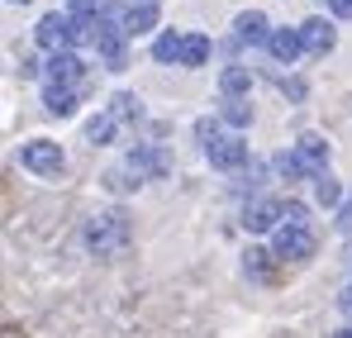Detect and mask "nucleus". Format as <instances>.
I'll return each instance as SVG.
<instances>
[{
    "label": "nucleus",
    "instance_id": "18",
    "mask_svg": "<svg viewBox=\"0 0 352 338\" xmlns=\"http://www.w3.org/2000/svg\"><path fill=\"white\" fill-rule=\"evenodd\" d=\"M205 62H210V39H205V34H186L181 67H205Z\"/></svg>",
    "mask_w": 352,
    "mask_h": 338
},
{
    "label": "nucleus",
    "instance_id": "32",
    "mask_svg": "<svg viewBox=\"0 0 352 338\" xmlns=\"http://www.w3.org/2000/svg\"><path fill=\"white\" fill-rule=\"evenodd\" d=\"M133 5H157V0H133Z\"/></svg>",
    "mask_w": 352,
    "mask_h": 338
},
{
    "label": "nucleus",
    "instance_id": "10",
    "mask_svg": "<svg viewBox=\"0 0 352 338\" xmlns=\"http://www.w3.org/2000/svg\"><path fill=\"white\" fill-rule=\"evenodd\" d=\"M234 39L238 43H272L267 14H262V10H243V14L234 19Z\"/></svg>",
    "mask_w": 352,
    "mask_h": 338
},
{
    "label": "nucleus",
    "instance_id": "17",
    "mask_svg": "<svg viewBox=\"0 0 352 338\" xmlns=\"http://www.w3.org/2000/svg\"><path fill=\"white\" fill-rule=\"evenodd\" d=\"M272 257H276V253H267V248H248V253H243V272L257 277V282H267V277H272Z\"/></svg>",
    "mask_w": 352,
    "mask_h": 338
},
{
    "label": "nucleus",
    "instance_id": "19",
    "mask_svg": "<svg viewBox=\"0 0 352 338\" xmlns=\"http://www.w3.org/2000/svg\"><path fill=\"white\" fill-rule=\"evenodd\" d=\"M115 114H96V119H91V124H86V138H91V143H110V138H115Z\"/></svg>",
    "mask_w": 352,
    "mask_h": 338
},
{
    "label": "nucleus",
    "instance_id": "7",
    "mask_svg": "<svg viewBox=\"0 0 352 338\" xmlns=\"http://www.w3.org/2000/svg\"><path fill=\"white\" fill-rule=\"evenodd\" d=\"M295 162H300L305 176H314V181H319L324 167H329V143H324V138H314V134H309V138H300V143H295Z\"/></svg>",
    "mask_w": 352,
    "mask_h": 338
},
{
    "label": "nucleus",
    "instance_id": "3",
    "mask_svg": "<svg viewBox=\"0 0 352 338\" xmlns=\"http://www.w3.org/2000/svg\"><path fill=\"white\" fill-rule=\"evenodd\" d=\"M72 29H76V19L53 10V14H43V19H38L34 39H38V48H48V53H72Z\"/></svg>",
    "mask_w": 352,
    "mask_h": 338
},
{
    "label": "nucleus",
    "instance_id": "26",
    "mask_svg": "<svg viewBox=\"0 0 352 338\" xmlns=\"http://www.w3.org/2000/svg\"><path fill=\"white\" fill-rule=\"evenodd\" d=\"M14 76H19V81H34V76H38L34 57H19V62H14Z\"/></svg>",
    "mask_w": 352,
    "mask_h": 338
},
{
    "label": "nucleus",
    "instance_id": "4",
    "mask_svg": "<svg viewBox=\"0 0 352 338\" xmlns=\"http://www.w3.org/2000/svg\"><path fill=\"white\" fill-rule=\"evenodd\" d=\"M124 167L138 171V181H148V176H167V171H172V153H167L162 143H138V148L124 158Z\"/></svg>",
    "mask_w": 352,
    "mask_h": 338
},
{
    "label": "nucleus",
    "instance_id": "2",
    "mask_svg": "<svg viewBox=\"0 0 352 338\" xmlns=\"http://www.w3.org/2000/svg\"><path fill=\"white\" fill-rule=\"evenodd\" d=\"M19 162L29 171H38V176H62V167H67V158H62V148L53 138H29L24 153H19Z\"/></svg>",
    "mask_w": 352,
    "mask_h": 338
},
{
    "label": "nucleus",
    "instance_id": "5",
    "mask_svg": "<svg viewBox=\"0 0 352 338\" xmlns=\"http://www.w3.org/2000/svg\"><path fill=\"white\" fill-rule=\"evenodd\" d=\"M272 253L286 257V262H309L314 257V233L309 229H295V224H281L276 238H272Z\"/></svg>",
    "mask_w": 352,
    "mask_h": 338
},
{
    "label": "nucleus",
    "instance_id": "12",
    "mask_svg": "<svg viewBox=\"0 0 352 338\" xmlns=\"http://www.w3.org/2000/svg\"><path fill=\"white\" fill-rule=\"evenodd\" d=\"M267 48H272L276 62H286V67H291L295 57L305 53V39H300V29H272V43H267Z\"/></svg>",
    "mask_w": 352,
    "mask_h": 338
},
{
    "label": "nucleus",
    "instance_id": "22",
    "mask_svg": "<svg viewBox=\"0 0 352 338\" xmlns=\"http://www.w3.org/2000/svg\"><path fill=\"white\" fill-rule=\"evenodd\" d=\"M219 119H224V124H234V129H248V119H252V110H248V101H224V110H219Z\"/></svg>",
    "mask_w": 352,
    "mask_h": 338
},
{
    "label": "nucleus",
    "instance_id": "23",
    "mask_svg": "<svg viewBox=\"0 0 352 338\" xmlns=\"http://www.w3.org/2000/svg\"><path fill=\"white\" fill-rule=\"evenodd\" d=\"M105 186H110V191H133V186H143V181H138V171L115 167V171H105Z\"/></svg>",
    "mask_w": 352,
    "mask_h": 338
},
{
    "label": "nucleus",
    "instance_id": "11",
    "mask_svg": "<svg viewBox=\"0 0 352 338\" xmlns=\"http://www.w3.org/2000/svg\"><path fill=\"white\" fill-rule=\"evenodd\" d=\"M243 224L252 229V233H267V229H281V205H276V200H252V205L243 210Z\"/></svg>",
    "mask_w": 352,
    "mask_h": 338
},
{
    "label": "nucleus",
    "instance_id": "16",
    "mask_svg": "<svg viewBox=\"0 0 352 338\" xmlns=\"http://www.w3.org/2000/svg\"><path fill=\"white\" fill-rule=\"evenodd\" d=\"M43 110L67 119V114L76 110V91H72V86H48V91H43Z\"/></svg>",
    "mask_w": 352,
    "mask_h": 338
},
{
    "label": "nucleus",
    "instance_id": "30",
    "mask_svg": "<svg viewBox=\"0 0 352 338\" xmlns=\"http://www.w3.org/2000/svg\"><path fill=\"white\" fill-rule=\"evenodd\" d=\"M5 338H24V329L19 324H5Z\"/></svg>",
    "mask_w": 352,
    "mask_h": 338
},
{
    "label": "nucleus",
    "instance_id": "8",
    "mask_svg": "<svg viewBox=\"0 0 352 338\" xmlns=\"http://www.w3.org/2000/svg\"><path fill=\"white\" fill-rule=\"evenodd\" d=\"M300 39H305V53H314V57L333 53V43H338V34H333L329 19H305L300 24Z\"/></svg>",
    "mask_w": 352,
    "mask_h": 338
},
{
    "label": "nucleus",
    "instance_id": "29",
    "mask_svg": "<svg viewBox=\"0 0 352 338\" xmlns=\"http://www.w3.org/2000/svg\"><path fill=\"white\" fill-rule=\"evenodd\" d=\"M329 5H333V14H338V19H352V0H329Z\"/></svg>",
    "mask_w": 352,
    "mask_h": 338
},
{
    "label": "nucleus",
    "instance_id": "24",
    "mask_svg": "<svg viewBox=\"0 0 352 338\" xmlns=\"http://www.w3.org/2000/svg\"><path fill=\"white\" fill-rule=\"evenodd\" d=\"M281 220L295 224V229H309V224H305V220H309V210H305L300 200H286V205H281Z\"/></svg>",
    "mask_w": 352,
    "mask_h": 338
},
{
    "label": "nucleus",
    "instance_id": "14",
    "mask_svg": "<svg viewBox=\"0 0 352 338\" xmlns=\"http://www.w3.org/2000/svg\"><path fill=\"white\" fill-rule=\"evenodd\" d=\"M219 91H224V101H243V96L252 91V72H248V67H224Z\"/></svg>",
    "mask_w": 352,
    "mask_h": 338
},
{
    "label": "nucleus",
    "instance_id": "33",
    "mask_svg": "<svg viewBox=\"0 0 352 338\" xmlns=\"http://www.w3.org/2000/svg\"><path fill=\"white\" fill-rule=\"evenodd\" d=\"M10 5H29V0H10Z\"/></svg>",
    "mask_w": 352,
    "mask_h": 338
},
{
    "label": "nucleus",
    "instance_id": "6",
    "mask_svg": "<svg viewBox=\"0 0 352 338\" xmlns=\"http://www.w3.org/2000/svg\"><path fill=\"white\" fill-rule=\"evenodd\" d=\"M205 158H210V167H219V171H234L248 162V143L238 138V134H229V138H219V143H210L205 148Z\"/></svg>",
    "mask_w": 352,
    "mask_h": 338
},
{
    "label": "nucleus",
    "instance_id": "15",
    "mask_svg": "<svg viewBox=\"0 0 352 338\" xmlns=\"http://www.w3.org/2000/svg\"><path fill=\"white\" fill-rule=\"evenodd\" d=\"M181 53H186V34L162 29V34L153 39V57H157V62H181Z\"/></svg>",
    "mask_w": 352,
    "mask_h": 338
},
{
    "label": "nucleus",
    "instance_id": "21",
    "mask_svg": "<svg viewBox=\"0 0 352 338\" xmlns=\"http://www.w3.org/2000/svg\"><path fill=\"white\" fill-rule=\"evenodd\" d=\"M115 119H143V101H138V96H129V91H119L115 96Z\"/></svg>",
    "mask_w": 352,
    "mask_h": 338
},
{
    "label": "nucleus",
    "instance_id": "13",
    "mask_svg": "<svg viewBox=\"0 0 352 338\" xmlns=\"http://www.w3.org/2000/svg\"><path fill=\"white\" fill-rule=\"evenodd\" d=\"M148 29H157V5H129V10H124V34L138 39V34H148Z\"/></svg>",
    "mask_w": 352,
    "mask_h": 338
},
{
    "label": "nucleus",
    "instance_id": "28",
    "mask_svg": "<svg viewBox=\"0 0 352 338\" xmlns=\"http://www.w3.org/2000/svg\"><path fill=\"white\" fill-rule=\"evenodd\" d=\"M338 229H343V233H352V200L338 210Z\"/></svg>",
    "mask_w": 352,
    "mask_h": 338
},
{
    "label": "nucleus",
    "instance_id": "25",
    "mask_svg": "<svg viewBox=\"0 0 352 338\" xmlns=\"http://www.w3.org/2000/svg\"><path fill=\"white\" fill-rule=\"evenodd\" d=\"M195 134H200V143H205V148L224 138V134H219V119H200V124H195Z\"/></svg>",
    "mask_w": 352,
    "mask_h": 338
},
{
    "label": "nucleus",
    "instance_id": "9",
    "mask_svg": "<svg viewBox=\"0 0 352 338\" xmlns=\"http://www.w3.org/2000/svg\"><path fill=\"white\" fill-rule=\"evenodd\" d=\"M81 72H86V62L76 53H53L48 57V86H72V91H76Z\"/></svg>",
    "mask_w": 352,
    "mask_h": 338
},
{
    "label": "nucleus",
    "instance_id": "27",
    "mask_svg": "<svg viewBox=\"0 0 352 338\" xmlns=\"http://www.w3.org/2000/svg\"><path fill=\"white\" fill-rule=\"evenodd\" d=\"M276 167L286 171L291 181H295V176H305V171H300V162H295V153H281V158H276Z\"/></svg>",
    "mask_w": 352,
    "mask_h": 338
},
{
    "label": "nucleus",
    "instance_id": "20",
    "mask_svg": "<svg viewBox=\"0 0 352 338\" xmlns=\"http://www.w3.org/2000/svg\"><path fill=\"white\" fill-rule=\"evenodd\" d=\"M314 200H319V205H338V200H343V186H338V181L324 171V176L314 181Z\"/></svg>",
    "mask_w": 352,
    "mask_h": 338
},
{
    "label": "nucleus",
    "instance_id": "31",
    "mask_svg": "<svg viewBox=\"0 0 352 338\" xmlns=\"http://www.w3.org/2000/svg\"><path fill=\"white\" fill-rule=\"evenodd\" d=\"M333 338H352V324H348V329H338V334H333Z\"/></svg>",
    "mask_w": 352,
    "mask_h": 338
},
{
    "label": "nucleus",
    "instance_id": "1",
    "mask_svg": "<svg viewBox=\"0 0 352 338\" xmlns=\"http://www.w3.org/2000/svg\"><path fill=\"white\" fill-rule=\"evenodd\" d=\"M81 238H86V248H91L96 257H110V253H119V248L133 238V224H129L124 210H105V215H91V220H86Z\"/></svg>",
    "mask_w": 352,
    "mask_h": 338
}]
</instances>
